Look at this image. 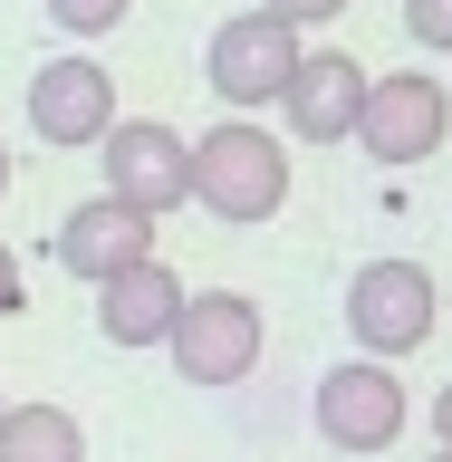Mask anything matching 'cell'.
I'll return each mask as SVG.
<instances>
[{"instance_id": "1", "label": "cell", "mask_w": 452, "mask_h": 462, "mask_svg": "<svg viewBox=\"0 0 452 462\" xmlns=\"http://www.w3.org/2000/svg\"><path fill=\"white\" fill-rule=\"evenodd\" d=\"M193 202L212 222L251 231L289 202V144L260 125V116H222L212 135H193Z\"/></svg>"}, {"instance_id": "2", "label": "cell", "mask_w": 452, "mask_h": 462, "mask_svg": "<svg viewBox=\"0 0 452 462\" xmlns=\"http://www.w3.org/2000/svg\"><path fill=\"white\" fill-rule=\"evenodd\" d=\"M260 346H270L260 299H241V289H183L164 356H173V375H183V385H241V375L260 366Z\"/></svg>"}, {"instance_id": "3", "label": "cell", "mask_w": 452, "mask_h": 462, "mask_svg": "<svg viewBox=\"0 0 452 462\" xmlns=\"http://www.w3.org/2000/svg\"><path fill=\"white\" fill-rule=\"evenodd\" d=\"M433 318H443V289H433L424 260H366L356 280H346V337L356 356H414L433 337Z\"/></svg>"}, {"instance_id": "4", "label": "cell", "mask_w": 452, "mask_h": 462, "mask_svg": "<svg viewBox=\"0 0 452 462\" xmlns=\"http://www.w3.org/2000/svg\"><path fill=\"white\" fill-rule=\"evenodd\" d=\"M97 164H106V193L135 202L144 222H164L173 202H193V135L164 125V116H115L97 135Z\"/></svg>"}, {"instance_id": "5", "label": "cell", "mask_w": 452, "mask_h": 462, "mask_svg": "<svg viewBox=\"0 0 452 462\" xmlns=\"http://www.w3.org/2000/svg\"><path fill=\"white\" fill-rule=\"evenodd\" d=\"M309 414H318V443H337V453H395L404 443V385H395V366L385 356H346V366H327L318 375V395H309Z\"/></svg>"}, {"instance_id": "6", "label": "cell", "mask_w": 452, "mask_h": 462, "mask_svg": "<svg viewBox=\"0 0 452 462\" xmlns=\"http://www.w3.org/2000/svg\"><path fill=\"white\" fill-rule=\"evenodd\" d=\"M202 78H212V97H222L231 116L280 106V87L299 78V29L270 20V10H241V20L212 29V49H202Z\"/></svg>"}, {"instance_id": "7", "label": "cell", "mask_w": 452, "mask_h": 462, "mask_svg": "<svg viewBox=\"0 0 452 462\" xmlns=\"http://www.w3.org/2000/svg\"><path fill=\"white\" fill-rule=\"evenodd\" d=\"M452 135V87L424 78V68H395V78H366V116H356V144H366L375 164H424L443 154Z\"/></svg>"}, {"instance_id": "8", "label": "cell", "mask_w": 452, "mask_h": 462, "mask_svg": "<svg viewBox=\"0 0 452 462\" xmlns=\"http://www.w3.org/2000/svg\"><path fill=\"white\" fill-rule=\"evenodd\" d=\"M115 125V78L97 58H49V68H29V135L58 144V154H78Z\"/></svg>"}, {"instance_id": "9", "label": "cell", "mask_w": 452, "mask_h": 462, "mask_svg": "<svg viewBox=\"0 0 452 462\" xmlns=\"http://www.w3.org/2000/svg\"><path fill=\"white\" fill-rule=\"evenodd\" d=\"M49 251H58V270H68V280L106 289L115 270H135V260H154V222H144L135 202L97 193V202H78V212H68V222L49 231Z\"/></svg>"}, {"instance_id": "10", "label": "cell", "mask_w": 452, "mask_h": 462, "mask_svg": "<svg viewBox=\"0 0 452 462\" xmlns=\"http://www.w3.org/2000/svg\"><path fill=\"white\" fill-rule=\"evenodd\" d=\"M280 116L299 144H346L366 116V68L346 49H299V78L280 87Z\"/></svg>"}, {"instance_id": "11", "label": "cell", "mask_w": 452, "mask_h": 462, "mask_svg": "<svg viewBox=\"0 0 452 462\" xmlns=\"http://www.w3.org/2000/svg\"><path fill=\"white\" fill-rule=\"evenodd\" d=\"M173 309H183V280H173L164 260H135V270H115L97 289V337L106 346H164Z\"/></svg>"}, {"instance_id": "12", "label": "cell", "mask_w": 452, "mask_h": 462, "mask_svg": "<svg viewBox=\"0 0 452 462\" xmlns=\"http://www.w3.org/2000/svg\"><path fill=\"white\" fill-rule=\"evenodd\" d=\"M0 462H87V424L68 404H0Z\"/></svg>"}, {"instance_id": "13", "label": "cell", "mask_w": 452, "mask_h": 462, "mask_svg": "<svg viewBox=\"0 0 452 462\" xmlns=\"http://www.w3.org/2000/svg\"><path fill=\"white\" fill-rule=\"evenodd\" d=\"M125 10H135V0H49V20L68 29V39H106V29H125Z\"/></svg>"}, {"instance_id": "14", "label": "cell", "mask_w": 452, "mask_h": 462, "mask_svg": "<svg viewBox=\"0 0 452 462\" xmlns=\"http://www.w3.org/2000/svg\"><path fill=\"white\" fill-rule=\"evenodd\" d=\"M404 39L452 58V0H404Z\"/></svg>"}, {"instance_id": "15", "label": "cell", "mask_w": 452, "mask_h": 462, "mask_svg": "<svg viewBox=\"0 0 452 462\" xmlns=\"http://www.w3.org/2000/svg\"><path fill=\"white\" fill-rule=\"evenodd\" d=\"M251 10H270V20H289V29H318V20H337L346 0H251Z\"/></svg>"}, {"instance_id": "16", "label": "cell", "mask_w": 452, "mask_h": 462, "mask_svg": "<svg viewBox=\"0 0 452 462\" xmlns=\"http://www.w3.org/2000/svg\"><path fill=\"white\" fill-rule=\"evenodd\" d=\"M29 309V280H20V251L0 241V318H20Z\"/></svg>"}, {"instance_id": "17", "label": "cell", "mask_w": 452, "mask_h": 462, "mask_svg": "<svg viewBox=\"0 0 452 462\" xmlns=\"http://www.w3.org/2000/svg\"><path fill=\"white\" fill-rule=\"evenodd\" d=\"M433 443H443V453H452V385H443V395H433Z\"/></svg>"}, {"instance_id": "18", "label": "cell", "mask_w": 452, "mask_h": 462, "mask_svg": "<svg viewBox=\"0 0 452 462\" xmlns=\"http://www.w3.org/2000/svg\"><path fill=\"white\" fill-rule=\"evenodd\" d=\"M0 193H10V144H0Z\"/></svg>"}, {"instance_id": "19", "label": "cell", "mask_w": 452, "mask_h": 462, "mask_svg": "<svg viewBox=\"0 0 452 462\" xmlns=\"http://www.w3.org/2000/svg\"><path fill=\"white\" fill-rule=\"evenodd\" d=\"M0 404H10V395H0Z\"/></svg>"}, {"instance_id": "20", "label": "cell", "mask_w": 452, "mask_h": 462, "mask_svg": "<svg viewBox=\"0 0 452 462\" xmlns=\"http://www.w3.org/2000/svg\"><path fill=\"white\" fill-rule=\"evenodd\" d=\"M443 462H452V453H443Z\"/></svg>"}]
</instances>
